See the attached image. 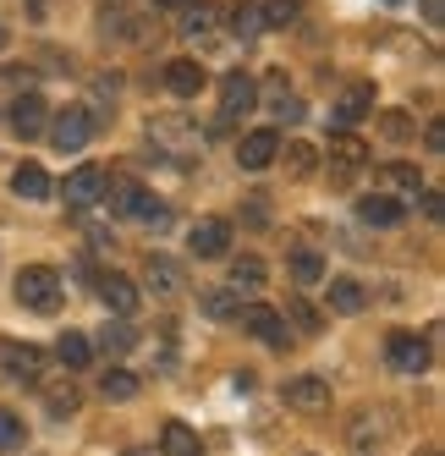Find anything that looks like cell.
Returning a JSON list of instances; mask_svg holds the SVG:
<instances>
[{
  "label": "cell",
  "instance_id": "obj_14",
  "mask_svg": "<svg viewBox=\"0 0 445 456\" xmlns=\"http://www.w3.org/2000/svg\"><path fill=\"white\" fill-rule=\"evenodd\" d=\"M286 402H292L297 412H320V407L330 402V385H325V379H313V374H303V379L286 385Z\"/></svg>",
  "mask_w": 445,
  "mask_h": 456
},
{
  "label": "cell",
  "instance_id": "obj_25",
  "mask_svg": "<svg viewBox=\"0 0 445 456\" xmlns=\"http://www.w3.org/2000/svg\"><path fill=\"white\" fill-rule=\"evenodd\" d=\"M226 28H231L237 39H259V34H264V12H259V6H231V12H226Z\"/></svg>",
  "mask_w": 445,
  "mask_h": 456
},
{
  "label": "cell",
  "instance_id": "obj_30",
  "mask_svg": "<svg viewBox=\"0 0 445 456\" xmlns=\"http://www.w3.org/2000/svg\"><path fill=\"white\" fill-rule=\"evenodd\" d=\"M379 133H385L391 143H407L412 133H418V126H412V116H407V110H385V116H379Z\"/></svg>",
  "mask_w": 445,
  "mask_h": 456
},
{
  "label": "cell",
  "instance_id": "obj_29",
  "mask_svg": "<svg viewBox=\"0 0 445 456\" xmlns=\"http://www.w3.org/2000/svg\"><path fill=\"white\" fill-rule=\"evenodd\" d=\"M133 220H143L149 232H166V225H171V209H166L160 199H149V192H143V199L133 204Z\"/></svg>",
  "mask_w": 445,
  "mask_h": 456
},
{
  "label": "cell",
  "instance_id": "obj_32",
  "mask_svg": "<svg viewBox=\"0 0 445 456\" xmlns=\"http://www.w3.org/2000/svg\"><path fill=\"white\" fill-rule=\"evenodd\" d=\"M379 182H391V187H401V192H418V187H424L418 166H385V171H379Z\"/></svg>",
  "mask_w": 445,
  "mask_h": 456
},
{
  "label": "cell",
  "instance_id": "obj_15",
  "mask_svg": "<svg viewBox=\"0 0 445 456\" xmlns=\"http://www.w3.org/2000/svg\"><path fill=\"white\" fill-rule=\"evenodd\" d=\"M166 88L176 94V100H193V94H204V67H198V61H171V67H166Z\"/></svg>",
  "mask_w": 445,
  "mask_h": 456
},
{
  "label": "cell",
  "instance_id": "obj_41",
  "mask_svg": "<svg viewBox=\"0 0 445 456\" xmlns=\"http://www.w3.org/2000/svg\"><path fill=\"white\" fill-rule=\"evenodd\" d=\"M6 39H12V34H6V22H0V50H6Z\"/></svg>",
  "mask_w": 445,
  "mask_h": 456
},
{
  "label": "cell",
  "instance_id": "obj_1",
  "mask_svg": "<svg viewBox=\"0 0 445 456\" xmlns=\"http://www.w3.org/2000/svg\"><path fill=\"white\" fill-rule=\"evenodd\" d=\"M17 303H22L28 314H55V308H61V275H55L50 265H28V270L17 275Z\"/></svg>",
  "mask_w": 445,
  "mask_h": 456
},
{
  "label": "cell",
  "instance_id": "obj_26",
  "mask_svg": "<svg viewBox=\"0 0 445 456\" xmlns=\"http://www.w3.org/2000/svg\"><path fill=\"white\" fill-rule=\"evenodd\" d=\"M160 456H198V435L187 429V423H166V435H160Z\"/></svg>",
  "mask_w": 445,
  "mask_h": 456
},
{
  "label": "cell",
  "instance_id": "obj_7",
  "mask_svg": "<svg viewBox=\"0 0 445 456\" xmlns=\"http://www.w3.org/2000/svg\"><path fill=\"white\" fill-rule=\"evenodd\" d=\"M0 369H6L12 379H39L44 352H39V346H28V341H0Z\"/></svg>",
  "mask_w": 445,
  "mask_h": 456
},
{
  "label": "cell",
  "instance_id": "obj_24",
  "mask_svg": "<svg viewBox=\"0 0 445 456\" xmlns=\"http://www.w3.org/2000/svg\"><path fill=\"white\" fill-rule=\"evenodd\" d=\"M143 270H149V286L160 291V297H171V291L182 286V270H176V258H160V253H154Z\"/></svg>",
  "mask_w": 445,
  "mask_h": 456
},
{
  "label": "cell",
  "instance_id": "obj_34",
  "mask_svg": "<svg viewBox=\"0 0 445 456\" xmlns=\"http://www.w3.org/2000/svg\"><path fill=\"white\" fill-rule=\"evenodd\" d=\"M204 314H209V319H237L242 308H237L231 291H204Z\"/></svg>",
  "mask_w": 445,
  "mask_h": 456
},
{
  "label": "cell",
  "instance_id": "obj_3",
  "mask_svg": "<svg viewBox=\"0 0 445 456\" xmlns=\"http://www.w3.org/2000/svg\"><path fill=\"white\" fill-rule=\"evenodd\" d=\"M363 166H368V143L352 138V133L341 126V133L330 138V182L346 187V182H352V171H363Z\"/></svg>",
  "mask_w": 445,
  "mask_h": 456
},
{
  "label": "cell",
  "instance_id": "obj_23",
  "mask_svg": "<svg viewBox=\"0 0 445 456\" xmlns=\"http://www.w3.org/2000/svg\"><path fill=\"white\" fill-rule=\"evenodd\" d=\"M286 270H292V281H297V286H313V281L325 275V258L313 253V248H297L292 258H286Z\"/></svg>",
  "mask_w": 445,
  "mask_h": 456
},
{
  "label": "cell",
  "instance_id": "obj_6",
  "mask_svg": "<svg viewBox=\"0 0 445 456\" xmlns=\"http://www.w3.org/2000/svg\"><path fill=\"white\" fill-rule=\"evenodd\" d=\"M275 154H280V133H275V126H253V133L237 143V166L242 171H264Z\"/></svg>",
  "mask_w": 445,
  "mask_h": 456
},
{
  "label": "cell",
  "instance_id": "obj_13",
  "mask_svg": "<svg viewBox=\"0 0 445 456\" xmlns=\"http://www.w3.org/2000/svg\"><path fill=\"white\" fill-rule=\"evenodd\" d=\"M100 297H105V308H110L116 319L138 314V286L126 281V275H105V281H100Z\"/></svg>",
  "mask_w": 445,
  "mask_h": 456
},
{
  "label": "cell",
  "instance_id": "obj_17",
  "mask_svg": "<svg viewBox=\"0 0 445 456\" xmlns=\"http://www.w3.org/2000/svg\"><path fill=\"white\" fill-rule=\"evenodd\" d=\"M12 192H17V199H28V204L50 199V171L44 166H17L12 171Z\"/></svg>",
  "mask_w": 445,
  "mask_h": 456
},
{
  "label": "cell",
  "instance_id": "obj_36",
  "mask_svg": "<svg viewBox=\"0 0 445 456\" xmlns=\"http://www.w3.org/2000/svg\"><path fill=\"white\" fill-rule=\"evenodd\" d=\"M44 402H50L55 418H61V412H77V390H72V385H55V390H44Z\"/></svg>",
  "mask_w": 445,
  "mask_h": 456
},
{
  "label": "cell",
  "instance_id": "obj_4",
  "mask_svg": "<svg viewBox=\"0 0 445 456\" xmlns=\"http://www.w3.org/2000/svg\"><path fill=\"white\" fill-rule=\"evenodd\" d=\"M253 105H259V83L247 72H226L220 77V121H242Z\"/></svg>",
  "mask_w": 445,
  "mask_h": 456
},
{
  "label": "cell",
  "instance_id": "obj_33",
  "mask_svg": "<svg viewBox=\"0 0 445 456\" xmlns=\"http://www.w3.org/2000/svg\"><path fill=\"white\" fill-rule=\"evenodd\" d=\"M231 281H237V286H247V291H259V286H264V258H237Z\"/></svg>",
  "mask_w": 445,
  "mask_h": 456
},
{
  "label": "cell",
  "instance_id": "obj_35",
  "mask_svg": "<svg viewBox=\"0 0 445 456\" xmlns=\"http://www.w3.org/2000/svg\"><path fill=\"white\" fill-rule=\"evenodd\" d=\"M22 445V418L0 407V451H17Z\"/></svg>",
  "mask_w": 445,
  "mask_h": 456
},
{
  "label": "cell",
  "instance_id": "obj_40",
  "mask_svg": "<svg viewBox=\"0 0 445 456\" xmlns=\"http://www.w3.org/2000/svg\"><path fill=\"white\" fill-rule=\"evenodd\" d=\"M121 456H160V445H126Z\"/></svg>",
  "mask_w": 445,
  "mask_h": 456
},
{
  "label": "cell",
  "instance_id": "obj_10",
  "mask_svg": "<svg viewBox=\"0 0 445 456\" xmlns=\"http://www.w3.org/2000/svg\"><path fill=\"white\" fill-rule=\"evenodd\" d=\"M187 248H193V258H220L231 248V225L226 220H198L193 237H187Z\"/></svg>",
  "mask_w": 445,
  "mask_h": 456
},
{
  "label": "cell",
  "instance_id": "obj_42",
  "mask_svg": "<svg viewBox=\"0 0 445 456\" xmlns=\"http://www.w3.org/2000/svg\"><path fill=\"white\" fill-rule=\"evenodd\" d=\"M418 456H440V451H434V445H429V451H418Z\"/></svg>",
  "mask_w": 445,
  "mask_h": 456
},
{
  "label": "cell",
  "instance_id": "obj_11",
  "mask_svg": "<svg viewBox=\"0 0 445 456\" xmlns=\"http://www.w3.org/2000/svg\"><path fill=\"white\" fill-rule=\"evenodd\" d=\"M61 192H67V204H77V209L93 204V199H105V166H77Z\"/></svg>",
  "mask_w": 445,
  "mask_h": 456
},
{
  "label": "cell",
  "instance_id": "obj_19",
  "mask_svg": "<svg viewBox=\"0 0 445 456\" xmlns=\"http://www.w3.org/2000/svg\"><path fill=\"white\" fill-rule=\"evenodd\" d=\"M214 22H220V6H214V0H198V6L182 12V34L187 39H204V34H214Z\"/></svg>",
  "mask_w": 445,
  "mask_h": 456
},
{
  "label": "cell",
  "instance_id": "obj_28",
  "mask_svg": "<svg viewBox=\"0 0 445 456\" xmlns=\"http://www.w3.org/2000/svg\"><path fill=\"white\" fill-rule=\"evenodd\" d=\"M100 34H110V39H138V17L126 12V6H110L100 17Z\"/></svg>",
  "mask_w": 445,
  "mask_h": 456
},
{
  "label": "cell",
  "instance_id": "obj_16",
  "mask_svg": "<svg viewBox=\"0 0 445 456\" xmlns=\"http://www.w3.org/2000/svg\"><path fill=\"white\" fill-rule=\"evenodd\" d=\"M368 110H374V88H368V83H352V88L336 100V126H352V121H363Z\"/></svg>",
  "mask_w": 445,
  "mask_h": 456
},
{
  "label": "cell",
  "instance_id": "obj_2",
  "mask_svg": "<svg viewBox=\"0 0 445 456\" xmlns=\"http://www.w3.org/2000/svg\"><path fill=\"white\" fill-rule=\"evenodd\" d=\"M44 133H50V143H55L61 154H77V149L93 138V116H88L83 105H67L61 116H50V126H44Z\"/></svg>",
  "mask_w": 445,
  "mask_h": 456
},
{
  "label": "cell",
  "instance_id": "obj_38",
  "mask_svg": "<svg viewBox=\"0 0 445 456\" xmlns=\"http://www.w3.org/2000/svg\"><path fill=\"white\" fill-rule=\"evenodd\" d=\"M297 17V0H275V6L264 12V28H280V22H292Z\"/></svg>",
  "mask_w": 445,
  "mask_h": 456
},
{
  "label": "cell",
  "instance_id": "obj_21",
  "mask_svg": "<svg viewBox=\"0 0 445 456\" xmlns=\"http://www.w3.org/2000/svg\"><path fill=\"white\" fill-rule=\"evenodd\" d=\"M368 291L358 281H330V314H363Z\"/></svg>",
  "mask_w": 445,
  "mask_h": 456
},
{
  "label": "cell",
  "instance_id": "obj_20",
  "mask_svg": "<svg viewBox=\"0 0 445 456\" xmlns=\"http://www.w3.org/2000/svg\"><path fill=\"white\" fill-rule=\"evenodd\" d=\"M55 357H61L67 369H88V363H93V341H88V336H77V330H67V336L55 341Z\"/></svg>",
  "mask_w": 445,
  "mask_h": 456
},
{
  "label": "cell",
  "instance_id": "obj_22",
  "mask_svg": "<svg viewBox=\"0 0 445 456\" xmlns=\"http://www.w3.org/2000/svg\"><path fill=\"white\" fill-rule=\"evenodd\" d=\"M100 396H105V402H133V396H138V374L105 369V374H100Z\"/></svg>",
  "mask_w": 445,
  "mask_h": 456
},
{
  "label": "cell",
  "instance_id": "obj_37",
  "mask_svg": "<svg viewBox=\"0 0 445 456\" xmlns=\"http://www.w3.org/2000/svg\"><path fill=\"white\" fill-rule=\"evenodd\" d=\"M286 314H292V324H297L303 336H313V330H320V308H313V303H292Z\"/></svg>",
  "mask_w": 445,
  "mask_h": 456
},
{
  "label": "cell",
  "instance_id": "obj_9",
  "mask_svg": "<svg viewBox=\"0 0 445 456\" xmlns=\"http://www.w3.org/2000/svg\"><path fill=\"white\" fill-rule=\"evenodd\" d=\"M12 126H17V138H44V126H50L44 94H22V100L12 105Z\"/></svg>",
  "mask_w": 445,
  "mask_h": 456
},
{
  "label": "cell",
  "instance_id": "obj_18",
  "mask_svg": "<svg viewBox=\"0 0 445 456\" xmlns=\"http://www.w3.org/2000/svg\"><path fill=\"white\" fill-rule=\"evenodd\" d=\"M313 171H320V154H313L303 138H286V176H292V182H308Z\"/></svg>",
  "mask_w": 445,
  "mask_h": 456
},
{
  "label": "cell",
  "instance_id": "obj_39",
  "mask_svg": "<svg viewBox=\"0 0 445 456\" xmlns=\"http://www.w3.org/2000/svg\"><path fill=\"white\" fill-rule=\"evenodd\" d=\"M424 17H429V22H440V17H445V0H424Z\"/></svg>",
  "mask_w": 445,
  "mask_h": 456
},
{
  "label": "cell",
  "instance_id": "obj_12",
  "mask_svg": "<svg viewBox=\"0 0 445 456\" xmlns=\"http://www.w3.org/2000/svg\"><path fill=\"white\" fill-rule=\"evenodd\" d=\"M242 324H247V330L259 336L264 346H286V336H292V330H286V319H280L275 308H264V303H253V308H242Z\"/></svg>",
  "mask_w": 445,
  "mask_h": 456
},
{
  "label": "cell",
  "instance_id": "obj_43",
  "mask_svg": "<svg viewBox=\"0 0 445 456\" xmlns=\"http://www.w3.org/2000/svg\"><path fill=\"white\" fill-rule=\"evenodd\" d=\"M391 6H396V0H391Z\"/></svg>",
  "mask_w": 445,
  "mask_h": 456
},
{
  "label": "cell",
  "instance_id": "obj_27",
  "mask_svg": "<svg viewBox=\"0 0 445 456\" xmlns=\"http://www.w3.org/2000/svg\"><path fill=\"white\" fill-rule=\"evenodd\" d=\"M100 346L121 357V352H133V346H138V330H133V324H126V319H110L105 330H100Z\"/></svg>",
  "mask_w": 445,
  "mask_h": 456
},
{
  "label": "cell",
  "instance_id": "obj_5",
  "mask_svg": "<svg viewBox=\"0 0 445 456\" xmlns=\"http://www.w3.org/2000/svg\"><path fill=\"white\" fill-rule=\"evenodd\" d=\"M385 357H391L396 374H424V369H429V341L412 336V330H396V336L385 341Z\"/></svg>",
  "mask_w": 445,
  "mask_h": 456
},
{
  "label": "cell",
  "instance_id": "obj_31",
  "mask_svg": "<svg viewBox=\"0 0 445 456\" xmlns=\"http://www.w3.org/2000/svg\"><path fill=\"white\" fill-rule=\"evenodd\" d=\"M105 192H110V209H116V215H133V204L143 199V187H138V182H110Z\"/></svg>",
  "mask_w": 445,
  "mask_h": 456
},
{
  "label": "cell",
  "instance_id": "obj_8",
  "mask_svg": "<svg viewBox=\"0 0 445 456\" xmlns=\"http://www.w3.org/2000/svg\"><path fill=\"white\" fill-rule=\"evenodd\" d=\"M358 220L374 225V232H385V225H401L407 220V204L401 199H385V192H368V199H358Z\"/></svg>",
  "mask_w": 445,
  "mask_h": 456
}]
</instances>
